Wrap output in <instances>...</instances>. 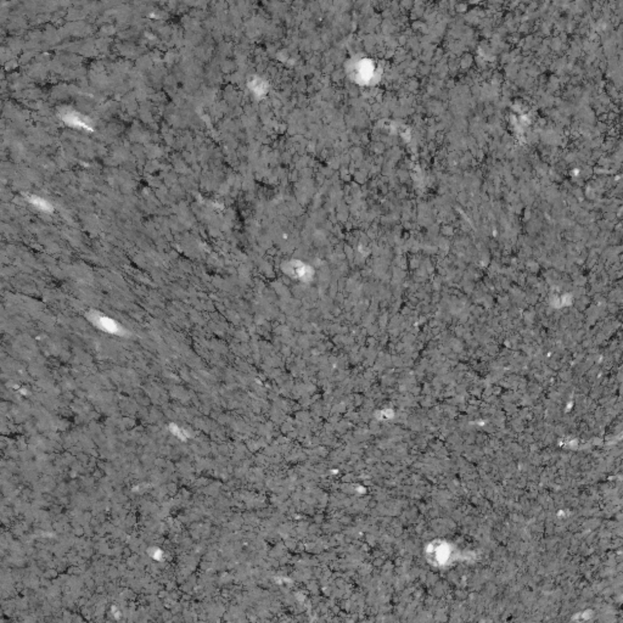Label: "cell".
I'll return each instance as SVG.
<instances>
[{"label":"cell","mask_w":623,"mask_h":623,"mask_svg":"<svg viewBox=\"0 0 623 623\" xmlns=\"http://www.w3.org/2000/svg\"><path fill=\"white\" fill-rule=\"evenodd\" d=\"M64 119L67 124L72 125V127L84 128V129H89V128H90L88 118L80 116V115L77 114V112H70V114H66L64 116Z\"/></svg>","instance_id":"obj_2"},{"label":"cell","mask_w":623,"mask_h":623,"mask_svg":"<svg viewBox=\"0 0 623 623\" xmlns=\"http://www.w3.org/2000/svg\"><path fill=\"white\" fill-rule=\"evenodd\" d=\"M28 200H30L31 202H32L33 205L36 206V207H38V208H40V209H45V211H49V209L51 208L50 205H49V203L46 202L45 200H43V198L38 197V196H32V197H30V198H28Z\"/></svg>","instance_id":"obj_3"},{"label":"cell","mask_w":623,"mask_h":623,"mask_svg":"<svg viewBox=\"0 0 623 623\" xmlns=\"http://www.w3.org/2000/svg\"><path fill=\"white\" fill-rule=\"evenodd\" d=\"M90 319L94 324H96L99 328L105 330L106 332H111V334H118V335L123 334L122 326L119 325L117 321L112 320L111 318H109V316L101 315L100 313L94 312V313L90 315Z\"/></svg>","instance_id":"obj_1"}]
</instances>
